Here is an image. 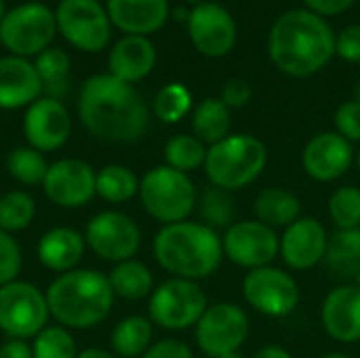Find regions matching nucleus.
Returning <instances> with one entry per match:
<instances>
[{
  "label": "nucleus",
  "instance_id": "nucleus-1",
  "mask_svg": "<svg viewBox=\"0 0 360 358\" xmlns=\"http://www.w3.org/2000/svg\"><path fill=\"white\" fill-rule=\"evenodd\" d=\"M78 114L84 129L103 139L137 141L150 124V110L137 89L112 74L91 76L78 97Z\"/></svg>",
  "mask_w": 360,
  "mask_h": 358
},
{
  "label": "nucleus",
  "instance_id": "nucleus-2",
  "mask_svg": "<svg viewBox=\"0 0 360 358\" xmlns=\"http://www.w3.org/2000/svg\"><path fill=\"white\" fill-rule=\"evenodd\" d=\"M270 61L287 76L308 78L335 57V34L329 21L308 8L276 17L268 34Z\"/></svg>",
  "mask_w": 360,
  "mask_h": 358
},
{
  "label": "nucleus",
  "instance_id": "nucleus-3",
  "mask_svg": "<svg viewBox=\"0 0 360 358\" xmlns=\"http://www.w3.org/2000/svg\"><path fill=\"white\" fill-rule=\"evenodd\" d=\"M154 260L173 279L202 281L213 276L224 255L221 232L202 222H177L162 226L152 243Z\"/></svg>",
  "mask_w": 360,
  "mask_h": 358
},
{
  "label": "nucleus",
  "instance_id": "nucleus-4",
  "mask_svg": "<svg viewBox=\"0 0 360 358\" xmlns=\"http://www.w3.org/2000/svg\"><path fill=\"white\" fill-rule=\"evenodd\" d=\"M114 291L97 270H70L59 274L46 291L51 317L65 329H93L108 319Z\"/></svg>",
  "mask_w": 360,
  "mask_h": 358
},
{
  "label": "nucleus",
  "instance_id": "nucleus-5",
  "mask_svg": "<svg viewBox=\"0 0 360 358\" xmlns=\"http://www.w3.org/2000/svg\"><path fill=\"white\" fill-rule=\"evenodd\" d=\"M268 148L251 133H230L226 139L209 146L205 175L211 186L226 192H238L266 171Z\"/></svg>",
  "mask_w": 360,
  "mask_h": 358
},
{
  "label": "nucleus",
  "instance_id": "nucleus-6",
  "mask_svg": "<svg viewBox=\"0 0 360 358\" xmlns=\"http://www.w3.org/2000/svg\"><path fill=\"white\" fill-rule=\"evenodd\" d=\"M137 196L146 213L162 226L190 219L198 203V190L192 177L167 165L150 169L139 179Z\"/></svg>",
  "mask_w": 360,
  "mask_h": 358
},
{
  "label": "nucleus",
  "instance_id": "nucleus-7",
  "mask_svg": "<svg viewBox=\"0 0 360 358\" xmlns=\"http://www.w3.org/2000/svg\"><path fill=\"white\" fill-rule=\"evenodd\" d=\"M209 308L207 293L196 281L169 279L154 287L150 295V321L167 331H186L198 325Z\"/></svg>",
  "mask_w": 360,
  "mask_h": 358
},
{
  "label": "nucleus",
  "instance_id": "nucleus-8",
  "mask_svg": "<svg viewBox=\"0 0 360 358\" xmlns=\"http://www.w3.org/2000/svg\"><path fill=\"white\" fill-rule=\"evenodd\" d=\"M57 32L55 13L42 2H25L6 11L0 21V42L15 57L40 55Z\"/></svg>",
  "mask_w": 360,
  "mask_h": 358
},
{
  "label": "nucleus",
  "instance_id": "nucleus-9",
  "mask_svg": "<svg viewBox=\"0 0 360 358\" xmlns=\"http://www.w3.org/2000/svg\"><path fill=\"white\" fill-rule=\"evenodd\" d=\"M49 302L36 285L13 281L0 287V331L11 340L36 338L49 323Z\"/></svg>",
  "mask_w": 360,
  "mask_h": 358
},
{
  "label": "nucleus",
  "instance_id": "nucleus-10",
  "mask_svg": "<svg viewBox=\"0 0 360 358\" xmlns=\"http://www.w3.org/2000/svg\"><path fill=\"white\" fill-rule=\"evenodd\" d=\"M251 331L247 312L234 302L209 304L198 325L194 327L196 344L209 358H221L240 352Z\"/></svg>",
  "mask_w": 360,
  "mask_h": 358
},
{
  "label": "nucleus",
  "instance_id": "nucleus-11",
  "mask_svg": "<svg viewBox=\"0 0 360 358\" xmlns=\"http://www.w3.org/2000/svg\"><path fill=\"white\" fill-rule=\"evenodd\" d=\"M243 298L255 312L270 319H285L297 310L302 295L293 274L272 264L245 274Z\"/></svg>",
  "mask_w": 360,
  "mask_h": 358
},
{
  "label": "nucleus",
  "instance_id": "nucleus-12",
  "mask_svg": "<svg viewBox=\"0 0 360 358\" xmlns=\"http://www.w3.org/2000/svg\"><path fill=\"white\" fill-rule=\"evenodd\" d=\"M57 32L84 53H99L112 38V21L99 0H59Z\"/></svg>",
  "mask_w": 360,
  "mask_h": 358
},
{
  "label": "nucleus",
  "instance_id": "nucleus-13",
  "mask_svg": "<svg viewBox=\"0 0 360 358\" xmlns=\"http://www.w3.org/2000/svg\"><path fill=\"white\" fill-rule=\"evenodd\" d=\"M221 245L226 260L247 272L272 266L281 255V234L257 219H236L221 232Z\"/></svg>",
  "mask_w": 360,
  "mask_h": 358
},
{
  "label": "nucleus",
  "instance_id": "nucleus-14",
  "mask_svg": "<svg viewBox=\"0 0 360 358\" xmlns=\"http://www.w3.org/2000/svg\"><path fill=\"white\" fill-rule=\"evenodd\" d=\"M84 241L101 260L120 264L135 260L141 247V230L129 215L120 211H101L86 224Z\"/></svg>",
  "mask_w": 360,
  "mask_h": 358
},
{
  "label": "nucleus",
  "instance_id": "nucleus-15",
  "mask_svg": "<svg viewBox=\"0 0 360 358\" xmlns=\"http://www.w3.org/2000/svg\"><path fill=\"white\" fill-rule=\"evenodd\" d=\"M188 36L200 55L219 59L234 49L238 30L232 13L224 4L207 0L190 11Z\"/></svg>",
  "mask_w": 360,
  "mask_h": 358
},
{
  "label": "nucleus",
  "instance_id": "nucleus-16",
  "mask_svg": "<svg viewBox=\"0 0 360 358\" xmlns=\"http://www.w3.org/2000/svg\"><path fill=\"white\" fill-rule=\"evenodd\" d=\"M95 181L97 171L89 162L80 158H61L49 165L42 181V192L57 207L78 209L86 205L93 196H97Z\"/></svg>",
  "mask_w": 360,
  "mask_h": 358
},
{
  "label": "nucleus",
  "instance_id": "nucleus-17",
  "mask_svg": "<svg viewBox=\"0 0 360 358\" xmlns=\"http://www.w3.org/2000/svg\"><path fill=\"white\" fill-rule=\"evenodd\" d=\"M329 232L316 217L302 215L281 234V257L293 272H306L325 262Z\"/></svg>",
  "mask_w": 360,
  "mask_h": 358
},
{
  "label": "nucleus",
  "instance_id": "nucleus-18",
  "mask_svg": "<svg viewBox=\"0 0 360 358\" xmlns=\"http://www.w3.org/2000/svg\"><path fill=\"white\" fill-rule=\"evenodd\" d=\"M354 162V146L335 131L314 135L302 150V167L306 175L321 184L342 179Z\"/></svg>",
  "mask_w": 360,
  "mask_h": 358
},
{
  "label": "nucleus",
  "instance_id": "nucleus-19",
  "mask_svg": "<svg viewBox=\"0 0 360 358\" xmlns=\"http://www.w3.org/2000/svg\"><path fill=\"white\" fill-rule=\"evenodd\" d=\"M70 131L72 120L59 99L38 97L32 106H27L23 116V135L30 148L42 154L55 152L68 141Z\"/></svg>",
  "mask_w": 360,
  "mask_h": 358
},
{
  "label": "nucleus",
  "instance_id": "nucleus-20",
  "mask_svg": "<svg viewBox=\"0 0 360 358\" xmlns=\"http://www.w3.org/2000/svg\"><path fill=\"white\" fill-rule=\"evenodd\" d=\"M325 333L340 344L360 342V289L352 283L340 285L327 293L321 306Z\"/></svg>",
  "mask_w": 360,
  "mask_h": 358
},
{
  "label": "nucleus",
  "instance_id": "nucleus-21",
  "mask_svg": "<svg viewBox=\"0 0 360 358\" xmlns=\"http://www.w3.org/2000/svg\"><path fill=\"white\" fill-rule=\"evenodd\" d=\"M112 25L127 36H150L169 19V0H108Z\"/></svg>",
  "mask_w": 360,
  "mask_h": 358
},
{
  "label": "nucleus",
  "instance_id": "nucleus-22",
  "mask_svg": "<svg viewBox=\"0 0 360 358\" xmlns=\"http://www.w3.org/2000/svg\"><path fill=\"white\" fill-rule=\"evenodd\" d=\"M42 93V80L32 61L23 57L0 59V108L17 110L32 106Z\"/></svg>",
  "mask_w": 360,
  "mask_h": 358
},
{
  "label": "nucleus",
  "instance_id": "nucleus-23",
  "mask_svg": "<svg viewBox=\"0 0 360 358\" xmlns=\"http://www.w3.org/2000/svg\"><path fill=\"white\" fill-rule=\"evenodd\" d=\"M156 65V49L148 36H124L120 38L108 59V68L114 78L135 84L150 76Z\"/></svg>",
  "mask_w": 360,
  "mask_h": 358
},
{
  "label": "nucleus",
  "instance_id": "nucleus-24",
  "mask_svg": "<svg viewBox=\"0 0 360 358\" xmlns=\"http://www.w3.org/2000/svg\"><path fill=\"white\" fill-rule=\"evenodd\" d=\"M84 249H86V241L78 230L57 226L42 234L36 247V255L44 268L63 274L76 270V266L84 257Z\"/></svg>",
  "mask_w": 360,
  "mask_h": 358
},
{
  "label": "nucleus",
  "instance_id": "nucleus-25",
  "mask_svg": "<svg viewBox=\"0 0 360 358\" xmlns=\"http://www.w3.org/2000/svg\"><path fill=\"white\" fill-rule=\"evenodd\" d=\"M255 219L274 228L285 230L302 217V200L287 188H264L253 203Z\"/></svg>",
  "mask_w": 360,
  "mask_h": 358
},
{
  "label": "nucleus",
  "instance_id": "nucleus-26",
  "mask_svg": "<svg viewBox=\"0 0 360 358\" xmlns=\"http://www.w3.org/2000/svg\"><path fill=\"white\" fill-rule=\"evenodd\" d=\"M230 108L219 97H207L192 110V135L207 148L230 135Z\"/></svg>",
  "mask_w": 360,
  "mask_h": 358
},
{
  "label": "nucleus",
  "instance_id": "nucleus-27",
  "mask_svg": "<svg viewBox=\"0 0 360 358\" xmlns=\"http://www.w3.org/2000/svg\"><path fill=\"white\" fill-rule=\"evenodd\" d=\"M154 323L148 317H127L112 331V350L120 358L143 357L154 344Z\"/></svg>",
  "mask_w": 360,
  "mask_h": 358
},
{
  "label": "nucleus",
  "instance_id": "nucleus-28",
  "mask_svg": "<svg viewBox=\"0 0 360 358\" xmlns=\"http://www.w3.org/2000/svg\"><path fill=\"white\" fill-rule=\"evenodd\" d=\"M108 281L114 295L129 302H139L143 298H150L154 291V276L150 268L137 260H127L116 264L108 274Z\"/></svg>",
  "mask_w": 360,
  "mask_h": 358
},
{
  "label": "nucleus",
  "instance_id": "nucleus-29",
  "mask_svg": "<svg viewBox=\"0 0 360 358\" xmlns=\"http://www.w3.org/2000/svg\"><path fill=\"white\" fill-rule=\"evenodd\" d=\"M323 264L333 276L354 279L360 268V228L335 230L329 236V247Z\"/></svg>",
  "mask_w": 360,
  "mask_h": 358
},
{
  "label": "nucleus",
  "instance_id": "nucleus-30",
  "mask_svg": "<svg viewBox=\"0 0 360 358\" xmlns=\"http://www.w3.org/2000/svg\"><path fill=\"white\" fill-rule=\"evenodd\" d=\"M97 196L105 203H127L139 194V177L124 165H105L97 171Z\"/></svg>",
  "mask_w": 360,
  "mask_h": 358
},
{
  "label": "nucleus",
  "instance_id": "nucleus-31",
  "mask_svg": "<svg viewBox=\"0 0 360 358\" xmlns=\"http://www.w3.org/2000/svg\"><path fill=\"white\" fill-rule=\"evenodd\" d=\"M198 213L202 224H207L213 230H226L236 222V207H234V198L232 192H226L221 188L215 186H207L200 194H198Z\"/></svg>",
  "mask_w": 360,
  "mask_h": 358
},
{
  "label": "nucleus",
  "instance_id": "nucleus-32",
  "mask_svg": "<svg viewBox=\"0 0 360 358\" xmlns=\"http://www.w3.org/2000/svg\"><path fill=\"white\" fill-rule=\"evenodd\" d=\"M207 150L209 148L192 133H179L165 143V160L167 167L181 173H190L205 167Z\"/></svg>",
  "mask_w": 360,
  "mask_h": 358
},
{
  "label": "nucleus",
  "instance_id": "nucleus-33",
  "mask_svg": "<svg viewBox=\"0 0 360 358\" xmlns=\"http://www.w3.org/2000/svg\"><path fill=\"white\" fill-rule=\"evenodd\" d=\"M192 106H194L192 91L181 82H169L156 93L152 112L160 122L175 124V122L184 120L194 110Z\"/></svg>",
  "mask_w": 360,
  "mask_h": 358
},
{
  "label": "nucleus",
  "instance_id": "nucleus-34",
  "mask_svg": "<svg viewBox=\"0 0 360 358\" xmlns=\"http://www.w3.org/2000/svg\"><path fill=\"white\" fill-rule=\"evenodd\" d=\"M6 171L15 181H19L23 186H36V184L42 186L49 165H46V158L42 152H38L30 146H23V148H15L8 152Z\"/></svg>",
  "mask_w": 360,
  "mask_h": 358
},
{
  "label": "nucleus",
  "instance_id": "nucleus-35",
  "mask_svg": "<svg viewBox=\"0 0 360 358\" xmlns=\"http://www.w3.org/2000/svg\"><path fill=\"white\" fill-rule=\"evenodd\" d=\"M36 217V200L23 192L13 190L0 196V230L4 232H21Z\"/></svg>",
  "mask_w": 360,
  "mask_h": 358
},
{
  "label": "nucleus",
  "instance_id": "nucleus-36",
  "mask_svg": "<svg viewBox=\"0 0 360 358\" xmlns=\"http://www.w3.org/2000/svg\"><path fill=\"white\" fill-rule=\"evenodd\" d=\"M329 217L338 230L360 228V188L340 186L329 196Z\"/></svg>",
  "mask_w": 360,
  "mask_h": 358
},
{
  "label": "nucleus",
  "instance_id": "nucleus-37",
  "mask_svg": "<svg viewBox=\"0 0 360 358\" xmlns=\"http://www.w3.org/2000/svg\"><path fill=\"white\" fill-rule=\"evenodd\" d=\"M34 358H78V348L72 333L61 325H46L32 344Z\"/></svg>",
  "mask_w": 360,
  "mask_h": 358
},
{
  "label": "nucleus",
  "instance_id": "nucleus-38",
  "mask_svg": "<svg viewBox=\"0 0 360 358\" xmlns=\"http://www.w3.org/2000/svg\"><path fill=\"white\" fill-rule=\"evenodd\" d=\"M34 68L44 84H55V82H63L68 80V72H70V57L65 51L57 49V46H49L44 49L40 55H36Z\"/></svg>",
  "mask_w": 360,
  "mask_h": 358
},
{
  "label": "nucleus",
  "instance_id": "nucleus-39",
  "mask_svg": "<svg viewBox=\"0 0 360 358\" xmlns=\"http://www.w3.org/2000/svg\"><path fill=\"white\" fill-rule=\"evenodd\" d=\"M21 266H23V255L17 241L8 232L0 230V287L17 281Z\"/></svg>",
  "mask_w": 360,
  "mask_h": 358
},
{
  "label": "nucleus",
  "instance_id": "nucleus-40",
  "mask_svg": "<svg viewBox=\"0 0 360 358\" xmlns=\"http://www.w3.org/2000/svg\"><path fill=\"white\" fill-rule=\"evenodd\" d=\"M335 122V133H340L344 139H348L352 146L360 143V103L350 99L344 101L333 116Z\"/></svg>",
  "mask_w": 360,
  "mask_h": 358
},
{
  "label": "nucleus",
  "instance_id": "nucleus-41",
  "mask_svg": "<svg viewBox=\"0 0 360 358\" xmlns=\"http://www.w3.org/2000/svg\"><path fill=\"white\" fill-rule=\"evenodd\" d=\"M335 55L348 63H360V25H348L335 36Z\"/></svg>",
  "mask_w": 360,
  "mask_h": 358
},
{
  "label": "nucleus",
  "instance_id": "nucleus-42",
  "mask_svg": "<svg viewBox=\"0 0 360 358\" xmlns=\"http://www.w3.org/2000/svg\"><path fill=\"white\" fill-rule=\"evenodd\" d=\"M253 97V89L247 80L243 78H232L221 87V101L230 108V110H240L245 108Z\"/></svg>",
  "mask_w": 360,
  "mask_h": 358
},
{
  "label": "nucleus",
  "instance_id": "nucleus-43",
  "mask_svg": "<svg viewBox=\"0 0 360 358\" xmlns=\"http://www.w3.org/2000/svg\"><path fill=\"white\" fill-rule=\"evenodd\" d=\"M141 358H194V352L186 342L167 338V340L154 342Z\"/></svg>",
  "mask_w": 360,
  "mask_h": 358
},
{
  "label": "nucleus",
  "instance_id": "nucleus-44",
  "mask_svg": "<svg viewBox=\"0 0 360 358\" xmlns=\"http://www.w3.org/2000/svg\"><path fill=\"white\" fill-rule=\"evenodd\" d=\"M356 0H304L306 8L321 15V17H335V15H342L346 13Z\"/></svg>",
  "mask_w": 360,
  "mask_h": 358
},
{
  "label": "nucleus",
  "instance_id": "nucleus-45",
  "mask_svg": "<svg viewBox=\"0 0 360 358\" xmlns=\"http://www.w3.org/2000/svg\"><path fill=\"white\" fill-rule=\"evenodd\" d=\"M0 358H34V354L25 340H8L0 346Z\"/></svg>",
  "mask_w": 360,
  "mask_h": 358
},
{
  "label": "nucleus",
  "instance_id": "nucleus-46",
  "mask_svg": "<svg viewBox=\"0 0 360 358\" xmlns=\"http://www.w3.org/2000/svg\"><path fill=\"white\" fill-rule=\"evenodd\" d=\"M253 358H293V357H291V352H289L287 348L270 344V346L259 348V350L253 354Z\"/></svg>",
  "mask_w": 360,
  "mask_h": 358
},
{
  "label": "nucleus",
  "instance_id": "nucleus-47",
  "mask_svg": "<svg viewBox=\"0 0 360 358\" xmlns=\"http://www.w3.org/2000/svg\"><path fill=\"white\" fill-rule=\"evenodd\" d=\"M78 358H118L114 357V354H110V352H105V350H101V348H86V350H82Z\"/></svg>",
  "mask_w": 360,
  "mask_h": 358
},
{
  "label": "nucleus",
  "instance_id": "nucleus-48",
  "mask_svg": "<svg viewBox=\"0 0 360 358\" xmlns=\"http://www.w3.org/2000/svg\"><path fill=\"white\" fill-rule=\"evenodd\" d=\"M321 358H352L350 354H344V352H329V354H323Z\"/></svg>",
  "mask_w": 360,
  "mask_h": 358
},
{
  "label": "nucleus",
  "instance_id": "nucleus-49",
  "mask_svg": "<svg viewBox=\"0 0 360 358\" xmlns=\"http://www.w3.org/2000/svg\"><path fill=\"white\" fill-rule=\"evenodd\" d=\"M4 15H6V4H4V0H0V21L4 19Z\"/></svg>",
  "mask_w": 360,
  "mask_h": 358
},
{
  "label": "nucleus",
  "instance_id": "nucleus-50",
  "mask_svg": "<svg viewBox=\"0 0 360 358\" xmlns=\"http://www.w3.org/2000/svg\"><path fill=\"white\" fill-rule=\"evenodd\" d=\"M352 285H354V287H359V289H360V268H359V272L354 274V279H352Z\"/></svg>",
  "mask_w": 360,
  "mask_h": 358
},
{
  "label": "nucleus",
  "instance_id": "nucleus-51",
  "mask_svg": "<svg viewBox=\"0 0 360 358\" xmlns=\"http://www.w3.org/2000/svg\"><path fill=\"white\" fill-rule=\"evenodd\" d=\"M221 358H247L243 352H232V354H226V357Z\"/></svg>",
  "mask_w": 360,
  "mask_h": 358
},
{
  "label": "nucleus",
  "instance_id": "nucleus-52",
  "mask_svg": "<svg viewBox=\"0 0 360 358\" xmlns=\"http://www.w3.org/2000/svg\"><path fill=\"white\" fill-rule=\"evenodd\" d=\"M354 101H359L360 103V82L356 84V91H354Z\"/></svg>",
  "mask_w": 360,
  "mask_h": 358
},
{
  "label": "nucleus",
  "instance_id": "nucleus-53",
  "mask_svg": "<svg viewBox=\"0 0 360 358\" xmlns=\"http://www.w3.org/2000/svg\"><path fill=\"white\" fill-rule=\"evenodd\" d=\"M184 2H188V4H194V6H196V4H202V2H207V0H184Z\"/></svg>",
  "mask_w": 360,
  "mask_h": 358
},
{
  "label": "nucleus",
  "instance_id": "nucleus-54",
  "mask_svg": "<svg viewBox=\"0 0 360 358\" xmlns=\"http://www.w3.org/2000/svg\"><path fill=\"white\" fill-rule=\"evenodd\" d=\"M356 169H359V173H360V150L356 152Z\"/></svg>",
  "mask_w": 360,
  "mask_h": 358
}]
</instances>
